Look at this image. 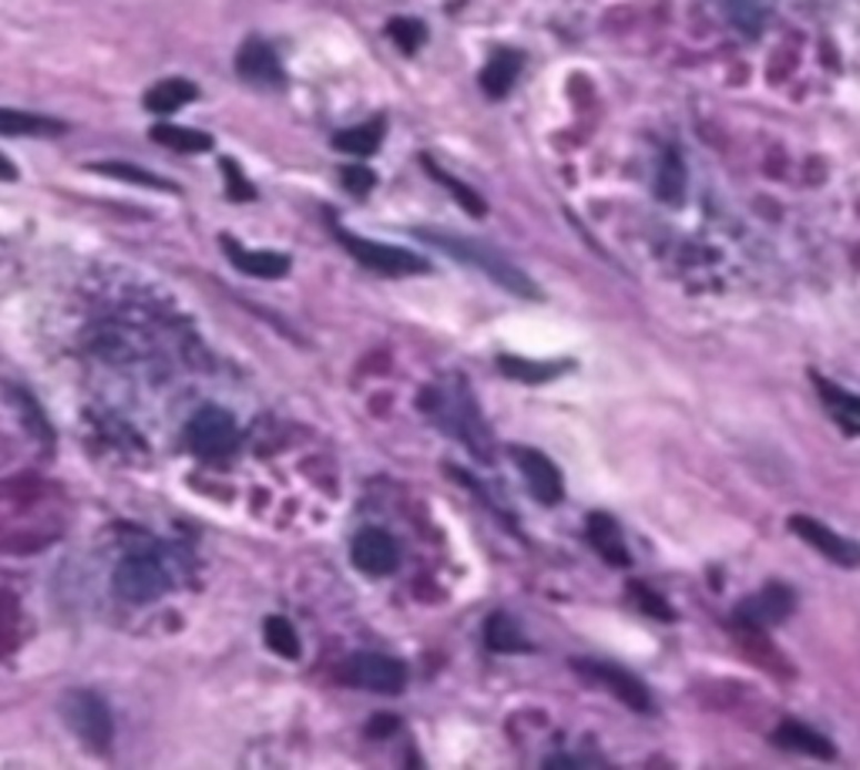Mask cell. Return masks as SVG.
<instances>
[{"label":"cell","mask_w":860,"mask_h":770,"mask_svg":"<svg viewBox=\"0 0 860 770\" xmlns=\"http://www.w3.org/2000/svg\"><path fill=\"white\" fill-rule=\"evenodd\" d=\"M424 165H427V172H431V175H434V179H437L441 185H447V189L454 192V199H457V202H461V205H464V209H467L471 215H484V212H487L484 199H480V195H477L474 189H467L464 182H457V179H454L451 172H441V169H437V165H434L431 159H424Z\"/></svg>","instance_id":"484cf974"},{"label":"cell","mask_w":860,"mask_h":770,"mask_svg":"<svg viewBox=\"0 0 860 770\" xmlns=\"http://www.w3.org/2000/svg\"><path fill=\"white\" fill-rule=\"evenodd\" d=\"M114 589L129 602H155L172 589V579L155 556L135 553L129 559H121V566L114 569Z\"/></svg>","instance_id":"5b68a950"},{"label":"cell","mask_w":860,"mask_h":770,"mask_svg":"<svg viewBox=\"0 0 860 770\" xmlns=\"http://www.w3.org/2000/svg\"><path fill=\"white\" fill-rule=\"evenodd\" d=\"M817 387H820L823 404H827L830 411H837L843 421H860V397H857V394H847L843 387H833V384H827L823 377H817Z\"/></svg>","instance_id":"83f0119b"},{"label":"cell","mask_w":860,"mask_h":770,"mask_svg":"<svg viewBox=\"0 0 860 770\" xmlns=\"http://www.w3.org/2000/svg\"><path fill=\"white\" fill-rule=\"evenodd\" d=\"M353 566L366 576H391L397 569V541L384 531V528H363L356 538H353Z\"/></svg>","instance_id":"9c48e42d"},{"label":"cell","mask_w":860,"mask_h":770,"mask_svg":"<svg viewBox=\"0 0 860 770\" xmlns=\"http://www.w3.org/2000/svg\"><path fill=\"white\" fill-rule=\"evenodd\" d=\"M726 14L743 34H760V28H763L760 0H726Z\"/></svg>","instance_id":"4316f807"},{"label":"cell","mask_w":860,"mask_h":770,"mask_svg":"<svg viewBox=\"0 0 860 770\" xmlns=\"http://www.w3.org/2000/svg\"><path fill=\"white\" fill-rule=\"evenodd\" d=\"M484 639H487V646L495 649V652H525V649H532L528 639H525V632H522V629L515 626V619L505 616V612H495V616L487 619Z\"/></svg>","instance_id":"d6986e66"},{"label":"cell","mask_w":860,"mask_h":770,"mask_svg":"<svg viewBox=\"0 0 860 770\" xmlns=\"http://www.w3.org/2000/svg\"><path fill=\"white\" fill-rule=\"evenodd\" d=\"M91 172L108 175V179H118V182L159 189V192H175L172 182H165V179H159V175H152V172H145V169H135V165H129V162H98V165H91Z\"/></svg>","instance_id":"603a6c76"},{"label":"cell","mask_w":860,"mask_h":770,"mask_svg":"<svg viewBox=\"0 0 860 770\" xmlns=\"http://www.w3.org/2000/svg\"><path fill=\"white\" fill-rule=\"evenodd\" d=\"M340 179H343V189L350 195H366L374 185H377V175L366 169V165H343L340 169Z\"/></svg>","instance_id":"4dcf8cb0"},{"label":"cell","mask_w":860,"mask_h":770,"mask_svg":"<svg viewBox=\"0 0 860 770\" xmlns=\"http://www.w3.org/2000/svg\"><path fill=\"white\" fill-rule=\"evenodd\" d=\"M340 683L353 690H371V693H401L407 683V667L401 659L381 656V652H356L336 673Z\"/></svg>","instance_id":"277c9868"},{"label":"cell","mask_w":860,"mask_h":770,"mask_svg":"<svg viewBox=\"0 0 860 770\" xmlns=\"http://www.w3.org/2000/svg\"><path fill=\"white\" fill-rule=\"evenodd\" d=\"M61 717L64 723L78 733V740L88 747V750H108L111 740H114V720H111V710L108 703L91 693V690H71L64 700H61Z\"/></svg>","instance_id":"7a4b0ae2"},{"label":"cell","mask_w":860,"mask_h":770,"mask_svg":"<svg viewBox=\"0 0 860 770\" xmlns=\"http://www.w3.org/2000/svg\"><path fill=\"white\" fill-rule=\"evenodd\" d=\"M394 730H397V717H387V713L374 717V723H371V737H387Z\"/></svg>","instance_id":"e575fe53"},{"label":"cell","mask_w":860,"mask_h":770,"mask_svg":"<svg viewBox=\"0 0 860 770\" xmlns=\"http://www.w3.org/2000/svg\"><path fill=\"white\" fill-rule=\"evenodd\" d=\"M498 367L505 371V377L512 381H525V384H545L552 377H558L568 364H545V361H525V357H498Z\"/></svg>","instance_id":"ffe728a7"},{"label":"cell","mask_w":860,"mask_h":770,"mask_svg":"<svg viewBox=\"0 0 860 770\" xmlns=\"http://www.w3.org/2000/svg\"><path fill=\"white\" fill-rule=\"evenodd\" d=\"M336 240L343 243V250L366 270L374 273H384V276H417V273H427V260L411 253V250H401V246H387V243H374V240H363V236H353L346 230L336 226Z\"/></svg>","instance_id":"3957f363"},{"label":"cell","mask_w":860,"mask_h":770,"mask_svg":"<svg viewBox=\"0 0 860 770\" xmlns=\"http://www.w3.org/2000/svg\"><path fill=\"white\" fill-rule=\"evenodd\" d=\"M588 541L595 545V553L608 563V566H629V548L619 535V525L608 515H591L588 518Z\"/></svg>","instance_id":"5bb4252c"},{"label":"cell","mask_w":860,"mask_h":770,"mask_svg":"<svg viewBox=\"0 0 860 770\" xmlns=\"http://www.w3.org/2000/svg\"><path fill=\"white\" fill-rule=\"evenodd\" d=\"M391 38L407 51V54H414L421 44H424V38H427V31H424V24L421 21H411V18H397V21H391Z\"/></svg>","instance_id":"f546056e"},{"label":"cell","mask_w":860,"mask_h":770,"mask_svg":"<svg viewBox=\"0 0 860 770\" xmlns=\"http://www.w3.org/2000/svg\"><path fill=\"white\" fill-rule=\"evenodd\" d=\"M38 495H41V485H38L34 475H21V478H11V482L0 485V498H11V501H18V505H28V501H34Z\"/></svg>","instance_id":"1f68e13d"},{"label":"cell","mask_w":860,"mask_h":770,"mask_svg":"<svg viewBox=\"0 0 860 770\" xmlns=\"http://www.w3.org/2000/svg\"><path fill=\"white\" fill-rule=\"evenodd\" d=\"M64 122L48 119V115H31V112H18V108H0V135H61Z\"/></svg>","instance_id":"e0dca14e"},{"label":"cell","mask_w":860,"mask_h":770,"mask_svg":"<svg viewBox=\"0 0 860 770\" xmlns=\"http://www.w3.org/2000/svg\"><path fill=\"white\" fill-rule=\"evenodd\" d=\"M222 172H225V179H229V195H232V199H239V202L256 199V189L245 182V175L239 172V165H235L232 159H222Z\"/></svg>","instance_id":"d6a6232c"},{"label":"cell","mask_w":860,"mask_h":770,"mask_svg":"<svg viewBox=\"0 0 860 770\" xmlns=\"http://www.w3.org/2000/svg\"><path fill=\"white\" fill-rule=\"evenodd\" d=\"M8 401H11V407H18V411H21L24 427L38 437V442L54 445V430H51V424H48L44 411L38 407V401H34L28 391H21V387H8Z\"/></svg>","instance_id":"44dd1931"},{"label":"cell","mask_w":860,"mask_h":770,"mask_svg":"<svg viewBox=\"0 0 860 770\" xmlns=\"http://www.w3.org/2000/svg\"><path fill=\"white\" fill-rule=\"evenodd\" d=\"M14 622L11 619H0V659H4L14 649Z\"/></svg>","instance_id":"836d02e7"},{"label":"cell","mask_w":860,"mask_h":770,"mask_svg":"<svg viewBox=\"0 0 860 770\" xmlns=\"http://www.w3.org/2000/svg\"><path fill=\"white\" fill-rule=\"evenodd\" d=\"M512 455H515V465L525 475L528 492L542 505H558L561 495H565V482H561V472L555 468V462L548 455L535 452V448H512Z\"/></svg>","instance_id":"30bf717a"},{"label":"cell","mask_w":860,"mask_h":770,"mask_svg":"<svg viewBox=\"0 0 860 770\" xmlns=\"http://www.w3.org/2000/svg\"><path fill=\"white\" fill-rule=\"evenodd\" d=\"M417 236H421L424 243L444 250L447 256L461 260L464 266L480 270L487 280H495L502 290H508V293H515V296H525V300H538V296H542L538 286H535V280H532L528 273H522V270H518L508 256H502L498 250H490V246H484V243H477V240H467V236L437 233V230H421Z\"/></svg>","instance_id":"6da1fadb"},{"label":"cell","mask_w":860,"mask_h":770,"mask_svg":"<svg viewBox=\"0 0 860 770\" xmlns=\"http://www.w3.org/2000/svg\"><path fill=\"white\" fill-rule=\"evenodd\" d=\"M790 531L807 541L810 548H817V553L823 559H830L833 566H843V569H857L860 566V541H850L843 538L840 531L827 528L823 521L817 518H807V515H793L790 518Z\"/></svg>","instance_id":"52a82bcc"},{"label":"cell","mask_w":860,"mask_h":770,"mask_svg":"<svg viewBox=\"0 0 860 770\" xmlns=\"http://www.w3.org/2000/svg\"><path fill=\"white\" fill-rule=\"evenodd\" d=\"M578 673H585L588 680L601 683L611 690V697H619L626 707H633L636 713H649L652 710V697L646 690V683L639 677H633L629 670L616 667V663H598V659H575L571 663Z\"/></svg>","instance_id":"ba28073f"},{"label":"cell","mask_w":860,"mask_h":770,"mask_svg":"<svg viewBox=\"0 0 860 770\" xmlns=\"http://www.w3.org/2000/svg\"><path fill=\"white\" fill-rule=\"evenodd\" d=\"M263 636H266V646H270L276 656H283V659H296V656H300V636H296V629H293L290 619L270 616V619L263 622Z\"/></svg>","instance_id":"cb8c5ba5"},{"label":"cell","mask_w":860,"mask_h":770,"mask_svg":"<svg viewBox=\"0 0 860 770\" xmlns=\"http://www.w3.org/2000/svg\"><path fill=\"white\" fill-rule=\"evenodd\" d=\"M773 740L783 743V747H790V750H810V753H817V757H830V753H833L830 740H823L820 733H813V730H807V727H800V723L780 727V730L773 733Z\"/></svg>","instance_id":"d4e9b609"},{"label":"cell","mask_w":860,"mask_h":770,"mask_svg":"<svg viewBox=\"0 0 860 770\" xmlns=\"http://www.w3.org/2000/svg\"><path fill=\"white\" fill-rule=\"evenodd\" d=\"M518 71H522V54H515V51H498L495 58L484 64V71H480V88H484L490 98H505V94L512 91Z\"/></svg>","instance_id":"2e32d148"},{"label":"cell","mask_w":860,"mask_h":770,"mask_svg":"<svg viewBox=\"0 0 860 770\" xmlns=\"http://www.w3.org/2000/svg\"><path fill=\"white\" fill-rule=\"evenodd\" d=\"M682 185H686V172H682V162L679 155H669L662 172H659V195L666 202H679L682 199Z\"/></svg>","instance_id":"f1b7e54d"},{"label":"cell","mask_w":860,"mask_h":770,"mask_svg":"<svg viewBox=\"0 0 860 770\" xmlns=\"http://www.w3.org/2000/svg\"><path fill=\"white\" fill-rule=\"evenodd\" d=\"M152 139L165 149H175V152H209L212 149V135L205 132H195V129H182V125H155L152 129Z\"/></svg>","instance_id":"7402d4cb"},{"label":"cell","mask_w":860,"mask_h":770,"mask_svg":"<svg viewBox=\"0 0 860 770\" xmlns=\"http://www.w3.org/2000/svg\"><path fill=\"white\" fill-rule=\"evenodd\" d=\"M222 250L232 260V266L245 276H256V280H283L290 273V256L283 253H250L242 250L235 240L222 236Z\"/></svg>","instance_id":"4fadbf2b"},{"label":"cell","mask_w":860,"mask_h":770,"mask_svg":"<svg viewBox=\"0 0 860 770\" xmlns=\"http://www.w3.org/2000/svg\"><path fill=\"white\" fill-rule=\"evenodd\" d=\"M793 606H797L793 592L780 582H770L767 589H760L757 596H750V599H743L740 606H736V619L763 629V626L783 622L793 612Z\"/></svg>","instance_id":"8fae6325"},{"label":"cell","mask_w":860,"mask_h":770,"mask_svg":"<svg viewBox=\"0 0 860 770\" xmlns=\"http://www.w3.org/2000/svg\"><path fill=\"white\" fill-rule=\"evenodd\" d=\"M235 71L242 81L260 88H283V68L273 54V48L260 38H250L235 54Z\"/></svg>","instance_id":"7c38bea8"},{"label":"cell","mask_w":860,"mask_h":770,"mask_svg":"<svg viewBox=\"0 0 860 770\" xmlns=\"http://www.w3.org/2000/svg\"><path fill=\"white\" fill-rule=\"evenodd\" d=\"M384 142V122H366V125H353L340 135H333V149L346 152V155H374Z\"/></svg>","instance_id":"ac0fdd59"},{"label":"cell","mask_w":860,"mask_h":770,"mask_svg":"<svg viewBox=\"0 0 860 770\" xmlns=\"http://www.w3.org/2000/svg\"><path fill=\"white\" fill-rule=\"evenodd\" d=\"M199 98V88L185 78H165L159 81L155 88L145 91V108L155 115H169V112H179V108H185L189 101Z\"/></svg>","instance_id":"9a60e30c"},{"label":"cell","mask_w":860,"mask_h":770,"mask_svg":"<svg viewBox=\"0 0 860 770\" xmlns=\"http://www.w3.org/2000/svg\"><path fill=\"white\" fill-rule=\"evenodd\" d=\"M14 179H18L14 162H8V155H0V182H14Z\"/></svg>","instance_id":"d590c367"},{"label":"cell","mask_w":860,"mask_h":770,"mask_svg":"<svg viewBox=\"0 0 860 770\" xmlns=\"http://www.w3.org/2000/svg\"><path fill=\"white\" fill-rule=\"evenodd\" d=\"M185 442L202 458H222L239 445V424L222 407H202L185 427Z\"/></svg>","instance_id":"8992f818"}]
</instances>
